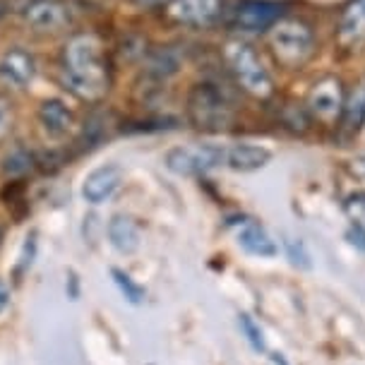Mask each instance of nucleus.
Instances as JSON below:
<instances>
[{"label": "nucleus", "instance_id": "nucleus-1", "mask_svg": "<svg viewBox=\"0 0 365 365\" xmlns=\"http://www.w3.org/2000/svg\"><path fill=\"white\" fill-rule=\"evenodd\" d=\"M58 73L63 89L75 99L99 103L110 89V70L101 38L91 31H77L63 43L58 56Z\"/></svg>", "mask_w": 365, "mask_h": 365}, {"label": "nucleus", "instance_id": "nucleus-2", "mask_svg": "<svg viewBox=\"0 0 365 365\" xmlns=\"http://www.w3.org/2000/svg\"><path fill=\"white\" fill-rule=\"evenodd\" d=\"M221 56H224L226 70L231 73L233 82H236L247 96L264 101L274 94V80H272L269 70L264 68L262 58H259V53L250 43L240 41V38H231V41L224 43Z\"/></svg>", "mask_w": 365, "mask_h": 365}, {"label": "nucleus", "instance_id": "nucleus-3", "mask_svg": "<svg viewBox=\"0 0 365 365\" xmlns=\"http://www.w3.org/2000/svg\"><path fill=\"white\" fill-rule=\"evenodd\" d=\"M267 43L274 61L284 70H301L315 56V34L301 19L282 17L267 31Z\"/></svg>", "mask_w": 365, "mask_h": 365}, {"label": "nucleus", "instance_id": "nucleus-4", "mask_svg": "<svg viewBox=\"0 0 365 365\" xmlns=\"http://www.w3.org/2000/svg\"><path fill=\"white\" fill-rule=\"evenodd\" d=\"M187 115L195 128L221 133L233 123V101L217 82H200L187 96Z\"/></svg>", "mask_w": 365, "mask_h": 365}, {"label": "nucleus", "instance_id": "nucleus-5", "mask_svg": "<svg viewBox=\"0 0 365 365\" xmlns=\"http://www.w3.org/2000/svg\"><path fill=\"white\" fill-rule=\"evenodd\" d=\"M305 110L310 113L312 120L322 123V125H336L344 120V110H346V91L344 82L339 77H322L312 84Z\"/></svg>", "mask_w": 365, "mask_h": 365}, {"label": "nucleus", "instance_id": "nucleus-6", "mask_svg": "<svg viewBox=\"0 0 365 365\" xmlns=\"http://www.w3.org/2000/svg\"><path fill=\"white\" fill-rule=\"evenodd\" d=\"M19 17L36 34H58L75 24V12L68 0H29Z\"/></svg>", "mask_w": 365, "mask_h": 365}, {"label": "nucleus", "instance_id": "nucleus-7", "mask_svg": "<svg viewBox=\"0 0 365 365\" xmlns=\"http://www.w3.org/2000/svg\"><path fill=\"white\" fill-rule=\"evenodd\" d=\"M226 161L224 145H192L175 147L166 154V166L178 175H200L221 168Z\"/></svg>", "mask_w": 365, "mask_h": 365}, {"label": "nucleus", "instance_id": "nucleus-8", "mask_svg": "<svg viewBox=\"0 0 365 365\" xmlns=\"http://www.w3.org/2000/svg\"><path fill=\"white\" fill-rule=\"evenodd\" d=\"M284 17V5L274 0H243L231 12V27L240 34H264Z\"/></svg>", "mask_w": 365, "mask_h": 365}, {"label": "nucleus", "instance_id": "nucleus-9", "mask_svg": "<svg viewBox=\"0 0 365 365\" xmlns=\"http://www.w3.org/2000/svg\"><path fill=\"white\" fill-rule=\"evenodd\" d=\"M164 12L180 27L210 29L224 15V0H168Z\"/></svg>", "mask_w": 365, "mask_h": 365}, {"label": "nucleus", "instance_id": "nucleus-10", "mask_svg": "<svg viewBox=\"0 0 365 365\" xmlns=\"http://www.w3.org/2000/svg\"><path fill=\"white\" fill-rule=\"evenodd\" d=\"M231 228H233V236H236L238 245L243 247L245 252H250V255L274 257L279 252L277 240L269 236V231H267L259 221L240 217L236 221H231Z\"/></svg>", "mask_w": 365, "mask_h": 365}, {"label": "nucleus", "instance_id": "nucleus-11", "mask_svg": "<svg viewBox=\"0 0 365 365\" xmlns=\"http://www.w3.org/2000/svg\"><path fill=\"white\" fill-rule=\"evenodd\" d=\"M0 77H3L10 87H17V89L29 87L36 77L34 56L24 48H8L0 56Z\"/></svg>", "mask_w": 365, "mask_h": 365}, {"label": "nucleus", "instance_id": "nucleus-12", "mask_svg": "<svg viewBox=\"0 0 365 365\" xmlns=\"http://www.w3.org/2000/svg\"><path fill=\"white\" fill-rule=\"evenodd\" d=\"M120 182H123L120 166H115V164L99 166L84 178L82 197L87 200L89 205H101V202L113 197L115 190L120 187Z\"/></svg>", "mask_w": 365, "mask_h": 365}, {"label": "nucleus", "instance_id": "nucleus-13", "mask_svg": "<svg viewBox=\"0 0 365 365\" xmlns=\"http://www.w3.org/2000/svg\"><path fill=\"white\" fill-rule=\"evenodd\" d=\"M336 36L344 48H358L365 43V0H349L339 15Z\"/></svg>", "mask_w": 365, "mask_h": 365}, {"label": "nucleus", "instance_id": "nucleus-14", "mask_svg": "<svg viewBox=\"0 0 365 365\" xmlns=\"http://www.w3.org/2000/svg\"><path fill=\"white\" fill-rule=\"evenodd\" d=\"M269 161H272V152L267 147L243 142V145H228L226 147L224 168H231V171H236V173H250V171H259V168H264Z\"/></svg>", "mask_w": 365, "mask_h": 365}, {"label": "nucleus", "instance_id": "nucleus-15", "mask_svg": "<svg viewBox=\"0 0 365 365\" xmlns=\"http://www.w3.org/2000/svg\"><path fill=\"white\" fill-rule=\"evenodd\" d=\"M38 123L51 137H65L75 128V113L61 99H46L38 106Z\"/></svg>", "mask_w": 365, "mask_h": 365}, {"label": "nucleus", "instance_id": "nucleus-16", "mask_svg": "<svg viewBox=\"0 0 365 365\" xmlns=\"http://www.w3.org/2000/svg\"><path fill=\"white\" fill-rule=\"evenodd\" d=\"M108 240H110V245H113L115 250L130 255V252H135L137 247H140V243H142L140 226H137L130 217H123V214H118V217H113L108 221Z\"/></svg>", "mask_w": 365, "mask_h": 365}, {"label": "nucleus", "instance_id": "nucleus-17", "mask_svg": "<svg viewBox=\"0 0 365 365\" xmlns=\"http://www.w3.org/2000/svg\"><path fill=\"white\" fill-rule=\"evenodd\" d=\"M344 214H346L349 221L356 228H363L365 231V190L349 195L346 202H344Z\"/></svg>", "mask_w": 365, "mask_h": 365}, {"label": "nucleus", "instance_id": "nucleus-18", "mask_svg": "<svg viewBox=\"0 0 365 365\" xmlns=\"http://www.w3.org/2000/svg\"><path fill=\"white\" fill-rule=\"evenodd\" d=\"M240 329H243L245 339L250 341V346L255 351H264V336H262V329H259V324L252 319L250 315H240Z\"/></svg>", "mask_w": 365, "mask_h": 365}, {"label": "nucleus", "instance_id": "nucleus-19", "mask_svg": "<svg viewBox=\"0 0 365 365\" xmlns=\"http://www.w3.org/2000/svg\"><path fill=\"white\" fill-rule=\"evenodd\" d=\"M113 279H115V284H118V289L123 296L128 298L130 303H142V289L137 286L133 279L128 277L125 272H120V269H113Z\"/></svg>", "mask_w": 365, "mask_h": 365}, {"label": "nucleus", "instance_id": "nucleus-20", "mask_svg": "<svg viewBox=\"0 0 365 365\" xmlns=\"http://www.w3.org/2000/svg\"><path fill=\"white\" fill-rule=\"evenodd\" d=\"M12 123H15V110H12V103L5 99V96H0V142L10 135Z\"/></svg>", "mask_w": 365, "mask_h": 365}, {"label": "nucleus", "instance_id": "nucleus-21", "mask_svg": "<svg viewBox=\"0 0 365 365\" xmlns=\"http://www.w3.org/2000/svg\"><path fill=\"white\" fill-rule=\"evenodd\" d=\"M286 247H289V250H291V259H293V264L310 267V262H308V252L303 250V243H301V240H286Z\"/></svg>", "mask_w": 365, "mask_h": 365}, {"label": "nucleus", "instance_id": "nucleus-22", "mask_svg": "<svg viewBox=\"0 0 365 365\" xmlns=\"http://www.w3.org/2000/svg\"><path fill=\"white\" fill-rule=\"evenodd\" d=\"M8 305H10V289H8V284L0 279V312H5Z\"/></svg>", "mask_w": 365, "mask_h": 365}, {"label": "nucleus", "instance_id": "nucleus-23", "mask_svg": "<svg viewBox=\"0 0 365 365\" xmlns=\"http://www.w3.org/2000/svg\"><path fill=\"white\" fill-rule=\"evenodd\" d=\"M351 238H354L351 243L358 245V247H363V250H365V231H363V228H356L354 226V231H351Z\"/></svg>", "mask_w": 365, "mask_h": 365}, {"label": "nucleus", "instance_id": "nucleus-24", "mask_svg": "<svg viewBox=\"0 0 365 365\" xmlns=\"http://www.w3.org/2000/svg\"><path fill=\"white\" fill-rule=\"evenodd\" d=\"M351 171L358 173V175H365V156H361V159L354 161V166H351Z\"/></svg>", "mask_w": 365, "mask_h": 365}, {"label": "nucleus", "instance_id": "nucleus-25", "mask_svg": "<svg viewBox=\"0 0 365 365\" xmlns=\"http://www.w3.org/2000/svg\"><path fill=\"white\" fill-rule=\"evenodd\" d=\"M140 5H166L168 0H137Z\"/></svg>", "mask_w": 365, "mask_h": 365}, {"label": "nucleus", "instance_id": "nucleus-26", "mask_svg": "<svg viewBox=\"0 0 365 365\" xmlns=\"http://www.w3.org/2000/svg\"><path fill=\"white\" fill-rule=\"evenodd\" d=\"M272 361L277 363V365H289V363H286V358H284V356H279V354H274V356H272Z\"/></svg>", "mask_w": 365, "mask_h": 365}]
</instances>
